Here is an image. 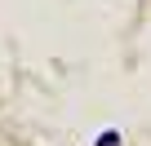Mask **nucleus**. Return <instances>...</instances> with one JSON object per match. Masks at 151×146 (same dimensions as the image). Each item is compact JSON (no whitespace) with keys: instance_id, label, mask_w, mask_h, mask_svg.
Here are the masks:
<instances>
[{"instance_id":"1","label":"nucleus","mask_w":151,"mask_h":146,"mask_svg":"<svg viewBox=\"0 0 151 146\" xmlns=\"http://www.w3.org/2000/svg\"><path fill=\"white\" fill-rule=\"evenodd\" d=\"M116 142H120L116 133H102V137H98V146H116Z\"/></svg>"}]
</instances>
